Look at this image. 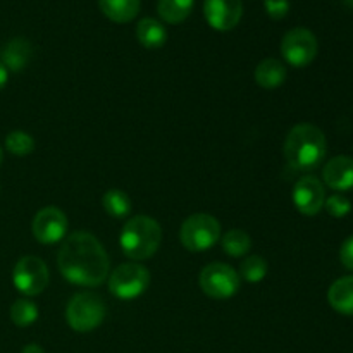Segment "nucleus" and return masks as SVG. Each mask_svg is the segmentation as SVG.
I'll use <instances>...</instances> for the list:
<instances>
[{
	"instance_id": "a211bd4d",
	"label": "nucleus",
	"mask_w": 353,
	"mask_h": 353,
	"mask_svg": "<svg viewBox=\"0 0 353 353\" xmlns=\"http://www.w3.org/2000/svg\"><path fill=\"white\" fill-rule=\"evenodd\" d=\"M137 38L145 48H161L168 40V31L161 21L145 17L137 26Z\"/></svg>"
},
{
	"instance_id": "aec40b11",
	"label": "nucleus",
	"mask_w": 353,
	"mask_h": 353,
	"mask_svg": "<svg viewBox=\"0 0 353 353\" xmlns=\"http://www.w3.org/2000/svg\"><path fill=\"white\" fill-rule=\"evenodd\" d=\"M195 0H159L157 12L165 23H183L192 14Z\"/></svg>"
},
{
	"instance_id": "39448f33",
	"label": "nucleus",
	"mask_w": 353,
	"mask_h": 353,
	"mask_svg": "<svg viewBox=\"0 0 353 353\" xmlns=\"http://www.w3.org/2000/svg\"><path fill=\"white\" fill-rule=\"evenodd\" d=\"M179 238L186 250H210L221 238V224L210 214H193V216L186 217L183 223Z\"/></svg>"
},
{
	"instance_id": "a878e982",
	"label": "nucleus",
	"mask_w": 353,
	"mask_h": 353,
	"mask_svg": "<svg viewBox=\"0 0 353 353\" xmlns=\"http://www.w3.org/2000/svg\"><path fill=\"white\" fill-rule=\"evenodd\" d=\"M264 6L271 19H283L290 10L288 0H264Z\"/></svg>"
},
{
	"instance_id": "9b49d317",
	"label": "nucleus",
	"mask_w": 353,
	"mask_h": 353,
	"mask_svg": "<svg viewBox=\"0 0 353 353\" xmlns=\"http://www.w3.org/2000/svg\"><path fill=\"white\" fill-rule=\"evenodd\" d=\"M326 192L324 185L314 176H305L296 181L293 188V203L303 216H316L324 209Z\"/></svg>"
},
{
	"instance_id": "0eeeda50",
	"label": "nucleus",
	"mask_w": 353,
	"mask_h": 353,
	"mask_svg": "<svg viewBox=\"0 0 353 353\" xmlns=\"http://www.w3.org/2000/svg\"><path fill=\"white\" fill-rule=\"evenodd\" d=\"M199 285L207 296L214 300H228L240 290L241 278L231 265L212 262L200 272Z\"/></svg>"
},
{
	"instance_id": "5701e85b",
	"label": "nucleus",
	"mask_w": 353,
	"mask_h": 353,
	"mask_svg": "<svg viewBox=\"0 0 353 353\" xmlns=\"http://www.w3.org/2000/svg\"><path fill=\"white\" fill-rule=\"evenodd\" d=\"M268 261L261 255H252L247 257L240 265V278H243L248 283H261L268 274Z\"/></svg>"
},
{
	"instance_id": "ddd939ff",
	"label": "nucleus",
	"mask_w": 353,
	"mask_h": 353,
	"mask_svg": "<svg viewBox=\"0 0 353 353\" xmlns=\"http://www.w3.org/2000/svg\"><path fill=\"white\" fill-rule=\"evenodd\" d=\"M323 179L334 192H348L353 188V159L348 155L333 157L323 169Z\"/></svg>"
},
{
	"instance_id": "b1692460",
	"label": "nucleus",
	"mask_w": 353,
	"mask_h": 353,
	"mask_svg": "<svg viewBox=\"0 0 353 353\" xmlns=\"http://www.w3.org/2000/svg\"><path fill=\"white\" fill-rule=\"evenodd\" d=\"M6 148L12 155L24 157V155L33 154L34 140L30 133H24V131H12V133H9L6 137Z\"/></svg>"
},
{
	"instance_id": "f8f14e48",
	"label": "nucleus",
	"mask_w": 353,
	"mask_h": 353,
	"mask_svg": "<svg viewBox=\"0 0 353 353\" xmlns=\"http://www.w3.org/2000/svg\"><path fill=\"white\" fill-rule=\"evenodd\" d=\"M203 14L210 28L217 31H230L238 26L243 16L241 0H205Z\"/></svg>"
},
{
	"instance_id": "7ed1b4c3",
	"label": "nucleus",
	"mask_w": 353,
	"mask_h": 353,
	"mask_svg": "<svg viewBox=\"0 0 353 353\" xmlns=\"http://www.w3.org/2000/svg\"><path fill=\"white\" fill-rule=\"evenodd\" d=\"M162 243V228L154 217L134 216L126 221L119 236L123 254L133 262L147 261Z\"/></svg>"
},
{
	"instance_id": "f257e3e1",
	"label": "nucleus",
	"mask_w": 353,
	"mask_h": 353,
	"mask_svg": "<svg viewBox=\"0 0 353 353\" xmlns=\"http://www.w3.org/2000/svg\"><path fill=\"white\" fill-rule=\"evenodd\" d=\"M57 265L65 281L85 288L102 285L110 269L107 252L88 231H76L64 238Z\"/></svg>"
},
{
	"instance_id": "9d476101",
	"label": "nucleus",
	"mask_w": 353,
	"mask_h": 353,
	"mask_svg": "<svg viewBox=\"0 0 353 353\" xmlns=\"http://www.w3.org/2000/svg\"><path fill=\"white\" fill-rule=\"evenodd\" d=\"M31 230L34 240L40 241L41 245H55L65 238L68 217L57 207H45L37 212Z\"/></svg>"
},
{
	"instance_id": "20e7f679",
	"label": "nucleus",
	"mask_w": 353,
	"mask_h": 353,
	"mask_svg": "<svg viewBox=\"0 0 353 353\" xmlns=\"http://www.w3.org/2000/svg\"><path fill=\"white\" fill-rule=\"evenodd\" d=\"M105 303L97 293H78L72 296L65 309V321L76 333H90L105 319Z\"/></svg>"
},
{
	"instance_id": "6ab92c4d",
	"label": "nucleus",
	"mask_w": 353,
	"mask_h": 353,
	"mask_svg": "<svg viewBox=\"0 0 353 353\" xmlns=\"http://www.w3.org/2000/svg\"><path fill=\"white\" fill-rule=\"evenodd\" d=\"M103 210L114 219H126L131 214V199L123 190H107L102 196Z\"/></svg>"
},
{
	"instance_id": "c756f323",
	"label": "nucleus",
	"mask_w": 353,
	"mask_h": 353,
	"mask_svg": "<svg viewBox=\"0 0 353 353\" xmlns=\"http://www.w3.org/2000/svg\"><path fill=\"white\" fill-rule=\"evenodd\" d=\"M2 161H3V150L0 148V165H2Z\"/></svg>"
},
{
	"instance_id": "1a4fd4ad",
	"label": "nucleus",
	"mask_w": 353,
	"mask_h": 353,
	"mask_svg": "<svg viewBox=\"0 0 353 353\" xmlns=\"http://www.w3.org/2000/svg\"><path fill=\"white\" fill-rule=\"evenodd\" d=\"M317 50H319V45H317L316 34L307 28H293L283 37V59L292 68H307L316 59Z\"/></svg>"
},
{
	"instance_id": "4be33fe9",
	"label": "nucleus",
	"mask_w": 353,
	"mask_h": 353,
	"mask_svg": "<svg viewBox=\"0 0 353 353\" xmlns=\"http://www.w3.org/2000/svg\"><path fill=\"white\" fill-rule=\"evenodd\" d=\"M252 248V238L241 230H231L223 236V250L230 257H243Z\"/></svg>"
},
{
	"instance_id": "4468645a",
	"label": "nucleus",
	"mask_w": 353,
	"mask_h": 353,
	"mask_svg": "<svg viewBox=\"0 0 353 353\" xmlns=\"http://www.w3.org/2000/svg\"><path fill=\"white\" fill-rule=\"evenodd\" d=\"M33 47L26 38H12L2 50V64L9 72H19L30 64Z\"/></svg>"
},
{
	"instance_id": "c85d7f7f",
	"label": "nucleus",
	"mask_w": 353,
	"mask_h": 353,
	"mask_svg": "<svg viewBox=\"0 0 353 353\" xmlns=\"http://www.w3.org/2000/svg\"><path fill=\"white\" fill-rule=\"evenodd\" d=\"M21 353H45V352H43V348L40 347V345L30 343V345H26L23 350H21Z\"/></svg>"
},
{
	"instance_id": "423d86ee",
	"label": "nucleus",
	"mask_w": 353,
	"mask_h": 353,
	"mask_svg": "<svg viewBox=\"0 0 353 353\" xmlns=\"http://www.w3.org/2000/svg\"><path fill=\"white\" fill-rule=\"evenodd\" d=\"M150 272L140 262H126L109 274V290L116 299L133 300L147 292Z\"/></svg>"
},
{
	"instance_id": "bb28decb",
	"label": "nucleus",
	"mask_w": 353,
	"mask_h": 353,
	"mask_svg": "<svg viewBox=\"0 0 353 353\" xmlns=\"http://www.w3.org/2000/svg\"><path fill=\"white\" fill-rule=\"evenodd\" d=\"M340 261L348 271H353V236L347 238L340 248Z\"/></svg>"
},
{
	"instance_id": "393cba45",
	"label": "nucleus",
	"mask_w": 353,
	"mask_h": 353,
	"mask_svg": "<svg viewBox=\"0 0 353 353\" xmlns=\"http://www.w3.org/2000/svg\"><path fill=\"white\" fill-rule=\"evenodd\" d=\"M324 209L327 210L330 216L341 219V217H345L352 210V203L347 196L340 195V193H334V195L327 196V199L324 200Z\"/></svg>"
},
{
	"instance_id": "412c9836",
	"label": "nucleus",
	"mask_w": 353,
	"mask_h": 353,
	"mask_svg": "<svg viewBox=\"0 0 353 353\" xmlns=\"http://www.w3.org/2000/svg\"><path fill=\"white\" fill-rule=\"evenodd\" d=\"M38 314H40V310H38L37 303L31 302L30 299L16 300L10 307V321L17 327H28L34 324L38 319Z\"/></svg>"
},
{
	"instance_id": "2eb2a0df",
	"label": "nucleus",
	"mask_w": 353,
	"mask_h": 353,
	"mask_svg": "<svg viewBox=\"0 0 353 353\" xmlns=\"http://www.w3.org/2000/svg\"><path fill=\"white\" fill-rule=\"evenodd\" d=\"M327 302L341 316L353 317V276H345L331 285Z\"/></svg>"
},
{
	"instance_id": "f3484780",
	"label": "nucleus",
	"mask_w": 353,
	"mask_h": 353,
	"mask_svg": "<svg viewBox=\"0 0 353 353\" xmlns=\"http://www.w3.org/2000/svg\"><path fill=\"white\" fill-rule=\"evenodd\" d=\"M99 6L114 23H130L140 12V0H99Z\"/></svg>"
},
{
	"instance_id": "6e6552de",
	"label": "nucleus",
	"mask_w": 353,
	"mask_h": 353,
	"mask_svg": "<svg viewBox=\"0 0 353 353\" xmlns=\"http://www.w3.org/2000/svg\"><path fill=\"white\" fill-rule=\"evenodd\" d=\"M48 268L41 259L26 255L17 261L12 271V283L24 296H37L48 286Z\"/></svg>"
},
{
	"instance_id": "dca6fc26",
	"label": "nucleus",
	"mask_w": 353,
	"mask_h": 353,
	"mask_svg": "<svg viewBox=\"0 0 353 353\" xmlns=\"http://www.w3.org/2000/svg\"><path fill=\"white\" fill-rule=\"evenodd\" d=\"M255 81L265 90H274L286 81V65L278 59H264L255 68Z\"/></svg>"
},
{
	"instance_id": "cd10ccee",
	"label": "nucleus",
	"mask_w": 353,
	"mask_h": 353,
	"mask_svg": "<svg viewBox=\"0 0 353 353\" xmlns=\"http://www.w3.org/2000/svg\"><path fill=\"white\" fill-rule=\"evenodd\" d=\"M7 81H9V71H7L6 65L0 62V90L7 85Z\"/></svg>"
},
{
	"instance_id": "f03ea898",
	"label": "nucleus",
	"mask_w": 353,
	"mask_h": 353,
	"mask_svg": "<svg viewBox=\"0 0 353 353\" xmlns=\"http://www.w3.org/2000/svg\"><path fill=\"white\" fill-rule=\"evenodd\" d=\"M283 152H285L286 162L293 169L310 171V169H316L326 157V137L314 124H296L286 137Z\"/></svg>"
}]
</instances>
